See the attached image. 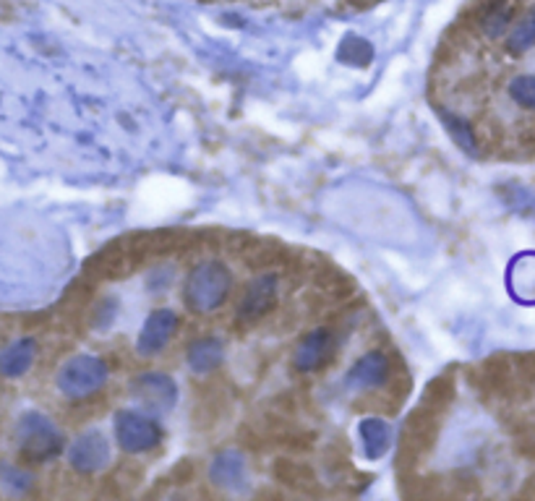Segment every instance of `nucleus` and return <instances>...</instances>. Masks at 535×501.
I'll use <instances>...</instances> for the list:
<instances>
[{"instance_id": "nucleus-20", "label": "nucleus", "mask_w": 535, "mask_h": 501, "mask_svg": "<svg viewBox=\"0 0 535 501\" xmlns=\"http://www.w3.org/2000/svg\"><path fill=\"white\" fill-rule=\"evenodd\" d=\"M0 483H3V489H8L13 494H21V491H27L32 486V475L13 465H0Z\"/></svg>"}, {"instance_id": "nucleus-14", "label": "nucleus", "mask_w": 535, "mask_h": 501, "mask_svg": "<svg viewBox=\"0 0 535 501\" xmlns=\"http://www.w3.org/2000/svg\"><path fill=\"white\" fill-rule=\"evenodd\" d=\"M360 439L368 460H382L392 447V429L382 418H366L360 423Z\"/></svg>"}, {"instance_id": "nucleus-10", "label": "nucleus", "mask_w": 535, "mask_h": 501, "mask_svg": "<svg viewBox=\"0 0 535 501\" xmlns=\"http://www.w3.org/2000/svg\"><path fill=\"white\" fill-rule=\"evenodd\" d=\"M390 376V358L384 353H366L348 371V390H376Z\"/></svg>"}, {"instance_id": "nucleus-7", "label": "nucleus", "mask_w": 535, "mask_h": 501, "mask_svg": "<svg viewBox=\"0 0 535 501\" xmlns=\"http://www.w3.org/2000/svg\"><path fill=\"white\" fill-rule=\"evenodd\" d=\"M275 303H277V277L261 275L246 287V292L238 303V319L246 324L259 322L264 314H269L275 308Z\"/></svg>"}, {"instance_id": "nucleus-19", "label": "nucleus", "mask_w": 535, "mask_h": 501, "mask_svg": "<svg viewBox=\"0 0 535 501\" xmlns=\"http://www.w3.org/2000/svg\"><path fill=\"white\" fill-rule=\"evenodd\" d=\"M371 58H374V47L360 37H348L340 47V61H345V63L366 66V63H371Z\"/></svg>"}, {"instance_id": "nucleus-3", "label": "nucleus", "mask_w": 535, "mask_h": 501, "mask_svg": "<svg viewBox=\"0 0 535 501\" xmlns=\"http://www.w3.org/2000/svg\"><path fill=\"white\" fill-rule=\"evenodd\" d=\"M107 363L97 356H76L58 374V390L69 399H84L107 384Z\"/></svg>"}, {"instance_id": "nucleus-15", "label": "nucleus", "mask_w": 535, "mask_h": 501, "mask_svg": "<svg viewBox=\"0 0 535 501\" xmlns=\"http://www.w3.org/2000/svg\"><path fill=\"white\" fill-rule=\"evenodd\" d=\"M535 45V5L528 8V13L514 24V29L506 37V50L512 55H523Z\"/></svg>"}, {"instance_id": "nucleus-17", "label": "nucleus", "mask_w": 535, "mask_h": 501, "mask_svg": "<svg viewBox=\"0 0 535 501\" xmlns=\"http://www.w3.org/2000/svg\"><path fill=\"white\" fill-rule=\"evenodd\" d=\"M506 94L514 105L535 112V73H520L506 84Z\"/></svg>"}, {"instance_id": "nucleus-12", "label": "nucleus", "mask_w": 535, "mask_h": 501, "mask_svg": "<svg viewBox=\"0 0 535 501\" xmlns=\"http://www.w3.org/2000/svg\"><path fill=\"white\" fill-rule=\"evenodd\" d=\"M37 358V342L32 337H24V340H16L13 345H8L3 353H0V376L5 379H19L24 376L32 363Z\"/></svg>"}, {"instance_id": "nucleus-11", "label": "nucleus", "mask_w": 535, "mask_h": 501, "mask_svg": "<svg viewBox=\"0 0 535 501\" xmlns=\"http://www.w3.org/2000/svg\"><path fill=\"white\" fill-rule=\"evenodd\" d=\"M210 478H212L217 486L222 489H230V491H238L249 483V467L243 455L238 452H222L217 455L210 470Z\"/></svg>"}, {"instance_id": "nucleus-4", "label": "nucleus", "mask_w": 535, "mask_h": 501, "mask_svg": "<svg viewBox=\"0 0 535 501\" xmlns=\"http://www.w3.org/2000/svg\"><path fill=\"white\" fill-rule=\"evenodd\" d=\"M115 439L123 452L144 455L152 452L162 441V426L139 410H120L115 415Z\"/></svg>"}, {"instance_id": "nucleus-6", "label": "nucleus", "mask_w": 535, "mask_h": 501, "mask_svg": "<svg viewBox=\"0 0 535 501\" xmlns=\"http://www.w3.org/2000/svg\"><path fill=\"white\" fill-rule=\"evenodd\" d=\"M69 463L81 475H95L110 463V444L100 431L81 433L69 449Z\"/></svg>"}, {"instance_id": "nucleus-5", "label": "nucleus", "mask_w": 535, "mask_h": 501, "mask_svg": "<svg viewBox=\"0 0 535 501\" xmlns=\"http://www.w3.org/2000/svg\"><path fill=\"white\" fill-rule=\"evenodd\" d=\"M176 329H178V314L173 308H157V311H152L146 316V322H144L142 332H139L136 353L144 356V358L160 356L170 345Z\"/></svg>"}, {"instance_id": "nucleus-1", "label": "nucleus", "mask_w": 535, "mask_h": 501, "mask_svg": "<svg viewBox=\"0 0 535 501\" xmlns=\"http://www.w3.org/2000/svg\"><path fill=\"white\" fill-rule=\"evenodd\" d=\"M233 287L230 269L219 261H202L185 280V303L196 314L217 311Z\"/></svg>"}, {"instance_id": "nucleus-16", "label": "nucleus", "mask_w": 535, "mask_h": 501, "mask_svg": "<svg viewBox=\"0 0 535 501\" xmlns=\"http://www.w3.org/2000/svg\"><path fill=\"white\" fill-rule=\"evenodd\" d=\"M509 24H512V8L504 0H494L481 16V29L489 39H499L509 29Z\"/></svg>"}, {"instance_id": "nucleus-13", "label": "nucleus", "mask_w": 535, "mask_h": 501, "mask_svg": "<svg viewBox=\"0 0 535 501\" xmlns=\"http://www.w3.org/2000/svg\"><path fill=\"white\" fill-rule=\"evenodd\" d=\"M188 365L196 374H210L214 368H219V363L225 360V345L217 337H202L188 348Z\"/></svg>"}, {"instance_id": "nucleus-9", "label": "nucleus", "mask_w": 535, "mask_h": 501, "mask_svg": "<svg viewBox=\"0 0 535 501\" xmlns=\"http://www.w3.org/2000/svg\"><path fill=\"white\" fill-rule=\"evenodd\" d=\"M332 348H334L332 332H329V329H317V332H311L309 337H303L300 345L295 348V353H292V365H295L300 374L319 371L321 365L332 358Z\"/></svg>"}, {"instance_id": "nucleus-2", "label": "nucleus", "mask_w": 535, "mask_h": 501, "mask_svg": "<svg viewBox=\"0 0 535 501\" xmlns=\"http://www.w3.org/2000/svg\"><path fill=\"white\" fill-rule=\"evenodd\" d=\"M16 441H19L21 457L32 460V463H47L63 452V433L53 426L50 418H45L39 413L21 415V421L16 426Z\"/></svg>"}, {"instance_id": "nucleus-8", "label": "nucleus", "mask_w": 535, "mask_h": 501, "mask_svg": "<svg viewBox=\"0 0 535 501\" xmlns=\"http://www.w3.org/2000/svg\"><path fill=\"white\" fill-rule=\"evenodd\" d=\"M134 394L154 413H168L178 402V387L168 374H142L134 382Z\"/></svg>"}, {"instance_id": "nucleus-18", "label": "nucleus", "mask_w": 535, "mask_h": 501, "mask_svg": "<svg viewBox=\"0 0 535 501\" xmlns=\"http://www.w3.org/2000/svg\"><path fill=\"white\" fill-rule=\"evenodd\" d=\"M441 115V120H444V126H447V131H449V136L457 142V146H463L465 152H470V154H475V149H478V142H475V134H473V126L460 118V115H452V112H439Z\"/></svg>"}]
</instances>
